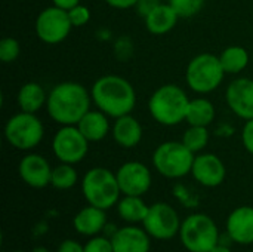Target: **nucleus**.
Wrapping results in <instances>:
<instances>
[{"instance_id":"obj_9","label":"nucleus","mask_w":253,"mask_h":252,"mask_svg":"<svg viewBox=\"0 0 253 252\" xmlns=\"http://www.w3.org/2000/svg\"><path fill=\"white\" fill-rule=\"evenodd\" d=\"M142 224L151 238L157 241H169L179 233L182 221L170 205L159 202L150 206Z\"/></svg>"},{"instance_id":"obj_7","label":"nucleus","mask_w":253,"mask_h":252,"mask_svg":"<svg viewBox=\"0 0 253 252\" xmlns=\"http://www.w3.org/2000/svg\"><path fill=\"white\" fill-rule=\"evenodd\" d=\"M224 74L225 71L218 56L212 53H202L190 61L185 79L194 92L209 94L221 85Z\"/></svg>"},{"instance_id":"obj_15","label":"nucleus","mask_w":253,"mask_h":252,"mask_svg":"<svg viewBox=\"0 0 253 252\" xmlns=\"http://www.w3.org/2000/svg\"><path fill=\"white\" fill-rule=\"evenodd\" d=\"M227 102L234 114L242 119H253V80L237 79L227 89Z\"/></svg>"},{"instance_id":"obj_5","label":"nucleus","mask_w":253,"mask_h":252,"mask_svg":"<svg viewBox=\"0 0 253 252\" xmlns=\"http://www.w3.org/2000/svg\"><path fill=\"white\" fill-rule=\"evenodd\" d=\"M219 230L215 221L206 214H191L179 230V238L188 252H211L219 241Z\"/></svg>"},{"instance_id":"obj_2","label":"nucleus","mask_w":253,"mask_h":252,"mask_svg":"<svg viewBox=\"0 0 253 252\" xmlns=\"http://www.w3.org/2000/svg\"><path fill=\"white\" fill-rule=\"evenodd\" d=\"M92 100L107 116L119 119L133 110L136 95L133 86L126 79L119 76H104L95 82L92 88Z\"/></svg>"},{"instance_id":"obj_35","label":"nucleus","mask_w":253,"mask_h":252,"mask_svg":"<svg viewBox=\"0 0 253 252\" xmlns=\"http://www.w3.org/2000/svg\"><path fill=\"white\" fill-rule=\"evenodd\" d=\"M107 4L116 9H129L132 6H136L138 0H105Z\"/></svg>"},{"instance_id":"obj_26","label":"nucleus","mask_w":253,"mask_h":252,"mask_svg":"<svg viewBox=\"0 0 253 252\" xmlns=\"http://www.w3.org/2000/svg\"><path fill=\"white\" fill-rule=\"evenodd\" d=\"M77 183V172L70 163H62L58 165L56 168L52 169V178L50 184L58 189V190H68L74 187Z\"/></svg>"},{"instance_id":"obj_16","label":"nucleus","mask_w":253,"mask_h":252,"mask_svg":"<svg viewBox=\"0 0 253 252\" xmlns=\"http://www.w3.org/2000/svg\"><path fill=\"white\" fill-rule=\"evenodd\" d=\"M150 238L145 229L127 226L116 230L110 239L114 252H150Z\"/></svg>"},{"instance_id":"obj_8","label":"nucleus","mask_w":253,"mask_h":252,"mask_svg":"<svg viewBox=\"0 0 253 252\" xmlns=\"http://www.w3.org/2000/svg\"><path fill=\"white\" fill-rule=\"evenodd\" d=\"M7 143L18 150H31L43 138V125L34 113H18L10 117L4 126Z\"/></svg>"},{"instance_id":"obj_28","label":"nucleus","mask_w":253,"mask_h":252,"mask_svg":"<svg viewBox=\"0 0 253 252\" xmlns=\"http://www.w3.org/2000/svg\"><path fill=\"white\" fill-rule=\"evenodd\" d=\"M169 4L176 10L179 18H191L202 10L205 0H169Z\"/></svg>"},{"instance_id":"obj_34","label":"nucleus","mask_w":253,"mask_h":252,"mask_svg":"<svg viewBox=\"0 0 253 252\" xmlns=\"http://www.w3.org/2000/svg\"><path fill=\"white\" fill-rule=\"evenodd\" d=\"M58 252H84V247L80 245L77 241L67 239V241H64V242L59 245Z\"/></svg>"},{"instance_id":"obj_10","label":"nucleus","mask_w":253,"mask_h":252,"mask_svg":"<svg viewBox=\"0 0 253 252\" xmlns=\"http://www.w3.org/2000/svg\"><path fill=\"white\" fill-rule=\"evenodd\" d=\"M71 27L73 24L70 21L68 10L58 6L42 10L36 19V33L39 39L49 45H56L65 40L71 31Z\"/></svg>"},{"instance_id":"obj_33","label":"nucleus","mask_w":253,"mask_h":252,"mask_svg":"<svg viewBox=\"0 0 253 252\" xmlns=\"http://www.w3.org/2000/svg\"><path fill=\"white\" fill-rule=\"evenodd\" d=\"M160 4V1L159 0H138V3H136V9H138V13L141 15V16H147L154 7H157Z\"/></svg>"},{"instance_id":"obj_31","label":"nucleus","mask_w":253,"mask_h":252,"mask_svg":"<svg viewBox=\"0 0 253 252\" xmlns=\"http://www.w3.org/2000/svg\"><path fill=\"white\" fill-rule=\"evenodd\" d=\"M84 252H114L111 239L102 238V236H93L86 245Z\"/></svg>"},{"instance_id":"obj_25","label":"nucleus","mask_w":253,"mask_h":252,"mask_svg":"<svg viewBox=\"0 0 253 252\" xmlns=\"http://www.w3.org/2000/svg\"><path fill=\"white\" fill-rule=\"evenodd\" d=\"M219 61L225 73L236 74L246 68L249 62V53L242 46H230L221 53Z\"/></svg>"},{"instance_id":"obj_32","label":"nucleus","mask_w":253,"mask_h":252,"mask_svg":"<svg viewBox=\"0 0 253 252\" xmlns=\"http://www.w3.org/2000/svg\"><path fill=\"white\" fill-rule=\"evenodd\" d=\"M242 140H243L245 149H246L251 154H253V119L246 122V125H245V128H243Z\"/></svg>"},{"instance_id":"obj_24","label":"nucleus","mask_w":253,"mask_h":252,"mask_svg":"<svg viewBox=\"0 0 253 252\" xmlns=\"http://www.w3.org/2000/svg\"><path fill=\"white\" fill-rule=\"evenodd\" d=\"M215 117V107L209 100L196 98L191 100L187 108L185 120L191 126H208Z\"/></svg>"},{"instance_id":"obj_22","label":"nucleus","mask_w":253,"mask_h":252,"mask_svg":"<svg viewBox=\"0 0 253 252\" xmlns=\"http://www.w3.org/2000/svg\"><path fill=\"white\" fill-rule=\"evenodd\" d=\"M44 102H47L46 92L36 82L25 83L18 92V104L22 111L36 113L44 105Z\"/></svg>"},{"instance_id":"obj_29","label":"nucleus","mask_w":253,"mask_h":252,"mask_svg":"<svg viewBox=\"0 0 253 252\" xmlns=\"http://www.w3.org/2000/svg\"><path fill=\"white\" fill-rule=\"evenodd\" d=\"M19 55V43L12 37H4L0 42V61L1 62H12Z\"/></svg>"},{"instance_id":"obj_17","label":"nucleus","mask_w":253,"mask_h":252,"mask_svg":"<svg viewBox=\"0 0 253 252\" xmlns=\"http://www.w3.org/2000/svg\"><path fill=\"white\" fill-rule=\"evenodd\" d=\"M227 232L239 245L253 244V208H236L227 220Z\"/></svg>"},{"instance_id":"obj_18","label":"nucleus","mask_w":253,"mask_h":252,"mask_svg":"<svg viewBox=\"0 0 253 252\" xmlns=\"http://www.w3.org/2000/svg\"><path fill=\"white\" fill-rule=\"evenodd\" d=\"M73 224H74V229L77 233H80L83 236H96L98 233H101L105 229L107 215H105L104 209L89 205L76 214Z\"/></svg>"},{"instance_id":"obj_23","label":"nucleus","mask_w":253,"mask_h":252,"mask_svg":"<svg viewBox=\"0 0 253 252\" xmlns=\"http://www.w3.org/2000/svg\"><path fill=\"white\" fill-rule=\"evenodd\" d=\"M150 206L141 199V196H126L117 205V212L122 220L130 224L142 223L148 214Z\"/></svg>"},{"instance_id":"obj_3","label":"nucleus","mask_w":253,"mask_h":252,"mask_svg":"<svg viewBox=\"0 0 253 252\" xmlns=\"http://www.w3.org/2000/svg\"><path fill=\"white\" fill-rule=\"evenodd\" d=\"M190 100L176 85L159 88L150 98L148 108L156 122L165 126H173L185 120Z\"/></svg>"},{"instance_id":"obj_21","label":"nucleus","mask_w":253,"mask_h":252,"mask_svg":"<svg viewBox=\"0 0 253 252\" xmlns=\"http://www.w3.org/2000/svg\"><path fill=\"white\" fill-rule=\"evenodd\" d=\"M79 131L84 135V138L90 143V141H101L105 138L107 132H108V120H107V114L104 111H87L80 122L77 123Z\"/></svg>"},{"instance_id":"obj_4","label":"nucleus","mask_w":253,"mask_h":252,"mask_svg":"<svg viewBox=\"0 0 253 252\" xmlns=\"http://www.w3.org/2000/svg\"><path fill=\"white\" fill-rule=\"evenodd\" d=\"M82 192L89 205L101 209H110L119 202L120 187L116 174L105 168H93L86 172Z\"/></svg>"},{"instance_id":"obj_30","label":"nucleus","mask_w":253,"mask_h":252,"mask_svg":"<svg viewBox=\"0 0 253 252\" xmlns=\"http://www.w3.org/2000/svg\"><path fill=\"white\" fill-rule=\"evenodd\" d=\"M68 16H70V21L73 24V27H82V25H86L90 19V12L86 6H82V4H77L74 6L73 9L68 10Z\"/></svg>"},{"instance_id":"obj_36","label":"nucleus","mask_w":253,"mask_h":252,"mask_svg":"<svg viewBox=\"0 0 253 252\" xmlns=\"http://www.w3.org/2000/svg\"><path fill=\"white\" fill-rule=\"evenodd\" d=\"M52 1H53V6H58L64 10H70L74 6L80 4V0H52Z\"/></svg>"},{"instance_id":"obj_13","label":"nucleus","mask_w":253,"mask_h":252,"mask_svg":"<svg viewBox=\"0 0 253 252\" xmlns=\"http://www.w3.org/2000/svg\"><path fill=\"white\" fill-rule=\"evenodd\" d=\"M18 172L21 180L33 189H43L50 184L52 168L49 162L40 154H27L22 157L18 166Z\"/></svg>"},{"instance_id":"obj_11","label":"nucleus","mask_w":253,"mask_h":252,"mask_svg":"<svg viewBox=\"0 0 253 252\" xmlns=\"http://www.w3.org/2000/svg\"><path fill=\"white\" fill-rule=\"evenodd\" d=\"M89 149V141L74 125L59 129L52 141V150L62 163H79L84 159Z\"/></svg>"},{"instance_id":"obj_27","label":"nucleus","mask_w":253,"mask_h":252,"mask_svg":"<svg viewBox=\"0 0 253 252\" xmlns=\"http://www.w3.org/2000/svg\"><path fill=\"white\" fill-rule=\"evenodd\" d=\"M208 141H209V134L206 126H191L185 131L182 137V143L193 153L203 150L208 146Z\"/></svg>"},{"instance_id":"obj_12","label":"nucleus","mask_w":253,"mask_h":252,"mask_svg":"<svg viewBox=\"0 0 253 252\" xmlns=\"http://www.w3.org/2000/svg\"><path fill=\"white\" fill-rule=\"evenodd\" d=\"M120 192L125 196H142L151 187V172L141 162H127L116 174Z\"/></svg>"},{"instance_id":"obj_6","label":"nucleus","mask_w":253,"mask_h":252,"mask_svg":"<svg viewBox=\"0 0 253 252\" xmlns=\"http://www.w3.org/2000/svg\"><path fill=\"white\" fill-rule=\"evenodd\" d=\"M153 163L159 174L166 178H181L191 172L194 153L184 143L168 141L160 144L154 154Z\"/></svg>"},{"instance_id":"obj_19","label":"nucleus","mask_w":253,"mask_h":252,"mask_svg":"<svg viewBox=\"0 0 253 252\" xmlns=\"http://www.w3.org/2000/svg\"><path fill=\"white\" fill-rule=\"evenodd\" d=\"M113 137L116 143L125 149H132L139 144L142 138V126L130 114L116 119L113 126Z\"/></svg>"},{"instance_id":"obj_20","label":"nucleus","mask_w":253,"mask_h":252,"mask_svg":"<svg viewBox=\"0 0 253 252\" xmlns=\"http://www.w3.org/2000/svg\"><path fill=\"white\" fill-rule=\"evenodd\" d=\"M178 18L179 15L170 4L160 3L145 16V25L153 34H166L176 25Z\"/></svg>"},{"instance_id":"obj_37","label":"nucleus","mask_w":253,"mask_h":252,"mask_svg":"<svg viewBox=\"0 0 253 252\" xmlns=\"http://www.w3.org/2000/svg\"><path fill=\"white\" fill-rule=\"evenodd\" d=\"M211 252H233V251H231V248H230V247H225V245H219V244H218V245H216V247H215V248H213Z\"/></svg>"},{"instance_id":"obj_1","label":"nucleus","mask_w":253,"mask_h":252,"mask_svg":"<svg viewBox=\"0 0 253 252\" xmlns=\"http://www.w3.org/2000/svg\"><path fill=\"white\" fill-rule=\"evenodd\" d=\"M90 97L87 91L76 82H64L56 85L47 95L49 116L64 126L77 125L89 111Z\"/></svg>"},{"instance_id":"obj_14","label":"nucleus","mask_w":253,"mask_h":252,"mask_svg":"<svg viewBox=\"0 0 253 252\" xmlns=\"http://www.w3.org/2000/svg\"><path fill=\"white\" fill-rule=\"evenodd\" d=\"M191 174L196 178V181L200 183L202 186L218 187L225 180L227 171H225V165L218 156L206 153L194 157Z\"/></svg>"}]
</instances>
